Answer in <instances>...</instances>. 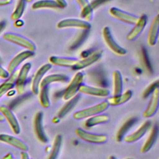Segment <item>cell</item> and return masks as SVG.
<instances>
[{"label":"cell","mask_w":159,"mask_h":159,"mask_svg":"<svg viewBox=\"0 0 159 159\" xmlns=\"http://www.w3.org/2000/svg\"><path fill=\"white\" fill-rule=\"evenodd\" d=\"M109 106L107 101H104L94 106L75 112L73 115V117L75 120H82L89 118L103 112L109 107Z\"/></svg>","instance_id":"6da1fadb"},{"label":"cell","mask_w":159,"mask_h":159,"mask_svg":"<svg viewBox=\"0 0 159 159\" xmlns=\"http://www.w3.org/2000/svg\"><path fill=\"white\" fill-rule=\"evenodd\" d=\"M4 40L23 47L27 50L34 52L35 50V45L29 39L17 34L7 32L3 35Z\"/></svg>","instance_id":"7a4b0ae2"},{"label":"cell","mask_w":159,"mask_h":159,"mask_svg":"<svg viewBox=\"0 0 159 159\" xmlns=\"http://www.w3.org/2000/svg\"><path fill=\"white\" fill-rule=\"evenodd\" d=\"M75 134L76 136L82 140L91 143L101 144L107 140V137L104 134L89 132L81 128H76L75 129Z\"/></svg>","instance_id":"3957f363"},{"label":"cell","mask_w":159,"mask_h":159,"mask_svg":"<svg viewBox=\"0 0 159 159\" xmlns=\"http://www.w3.org/2000/svg\"><path fill=\"white\" fill-rule=\"evenodd\" d=\"M83 78L84 75L81 72H78L74 76L63 93V98L64 100L68 101L77 94L79 91L80 86L82 84Z\"/></svg>","instance_id":"277c9868"},{"label":"cell","mask_w":159,"mask_h":159,"mask_svg":"<svg viewBox=\"0 0 159 159\" xmlns=\"http://www.w3.org/2000/svg\"><path fill=\"white\" fill-rule=\"evenodd\" d=\"M102 37L106 44L112 52L118 55H125L127 52L126 50L116 42L111 34L110 28L109 27H105L103 28Z\"/></svg>","instance_id":"5b68a950"},{"label":"cell","mask_w":159,"mask_h":159,"mask_svg":"<svg viewBox=\"0 0 159 159\" xmlns=\"http://www.w3.org/2000/svg\"><path fill=\"white\" fill-rule=\"evenodd\" d=\"M57 28L58 29H65V28H78L83 29L84 30H89L91 28V24L89 22L81 20L78 19L68 18L63 19L58 22L57 25Z\"/></svg>","instance_id":"8992f818"},{"label":"cell","mask_w":159,"mask_h":159,"mask_svg":"<svg viewBox=\"0 0 159 159\" xmlns=\"http://www.w3.org/2000/svg\"><path fill=\"white\" fill-rule=\"evenodd\" d=\"M30 68L31 64L30 63H26L21 67L19 71H18L17 76L15 82V86L18 94H22L24 91L27 76Z\"/></svg>","instance_id":"52a82bcc"},{"label":"cell","mask_w":159,"mask_h":159,"mask_svg":"<svg viewBox=\"0 0 159 159\" xmlns=\"http://www.w3.org/2000/svg\"><path fill=\"white\" fill-rule=\"evenodd\" d=\"M109 13L115 19L128 24L134 25L139 19V17L115 7L109 9Z\"/></svg>","instance_id":"ba28073f"},{"label":"cell","mask_w":159,"mask_h":159,"mask_svg":"<svg viewBox=\"0 0 159 159\" xmlns=\"http://www.w3.org/2000/svg\"><path fill=\"white\" fill-rule=\"evenodd\" d=\"M52 68V65L50 63H46L40 66L36 73L34 75V76L32 79L31 89L32 92L34 94L37 95L39 93L40 89V83L42 80L45 75L47 73V71Z\"/></svg>","instance_id":"9c48e42d"},{"label":"cell","mask_w":159,"mask_h":159,"mask_svg":"<svg viewBox=\"0 0 159 159\" xmlns=\"http://www.w3.org/2000/svg\"><path fill=\"white\" fill-rule=\"evenodd\" d=\"M159 103V91L158 88H156L150 95V99L148 105L143 112V116L145 118H150L153 116L158 108Z\"/></svg>","instance_id":"30bf717a"},{"label":"cell","mask_w":159,"mask_h":159,"mask_svg":"<svg viewBox=\"0 0 159 159\" xmlns=\"http://www.w3.org/2000/svg\"><path fill=\"white\" fill-rule=\"evenodd\" d=\"M0 112L4 119H6L12 131L15 134H19L20 132V127L17 119L13 112L8 107L4 106H0Z\"/></svg>","instance_id":"8fae6325"},{"label":"cell","mask_w":159,"mask_h":159,"mask_svg":"<svg viewBox=\"0 0 159 159\" xmlns=\"http://www.w3.org/2000/svg\"><path fill=\"white\" fill-rule=\"evenodd\" d=\"M147 23V16L145 14H142L139 17L138 20L134 24L132 30L128 33L126 39L128 41L135 40L142 32L146 27Z\"/></svg>","instance_id":"7c38bea8"},{"label":"cell","mask_w":159,"mask_h":159,"mask_svg":"<svg viewBox=\"0 0 159 159\" xmlns=\"http://www.w3.org/2000/svg\"><path fill=\"white\" fill-rule=\"evenodd\" d=\"M43 113L38 112L36 113L34 119V129L35 135L38 140L42 143H46L48 142V139L45 135L43 124Z\"/></svg>","instance_id":"4fadbf2b"},{"label":"cell","mask_w":159,"mask_h":159,"mask_svg":"<svg viewBox=\"0 0 159 159\" xmlns=\"http://www.w3.org/2000/svg\"><path fill=\"white\" fill-rule=\"evenodd\" d=\"M34 54V52H31L29 50H25L23 51L19 54H17L16 56H15L9 62L7 67V71L9 73V75L12 74L13 72H14L16 70V68L19 66V65L23 62L26 59L30 58V57L33 56Z\"/></svg>","instance_id":"5bb4252c"},{"label":"cell","mask_w":159,"mask_h":159,"mask_svg":"<svg viewBox=\"0 0 159 159\" xmlns=\"http://www.w3.org/2000/svg\"><path fill=\"white\" fill-rule=\"evenodd\" d=\"M0 141L1 142L8 144L11 146H12L16 148L17 149L21 150L22 152H27L29 149V147L27 145V144L22 140L8 134H1Z\"/></svg>","instance_id":"9a60e30c"},{"label":"cell","mask_w":159,"mask_h":159,"mask_svg":"<svg viewBox=\"0 0 159 159\" xmlns=\"http://www.w3.org/2000/svg\"><path fill=\"white\" fill-rule=\"evenodd\" d=\"M151 126V122L149 120L145 121L142 125L134 132L124 137L123 140L126 143H134L140 140L148 131Z\"/></svg>","instance_id":"2e32d148"},{"label":"cell","mask_w":159,"mask_h":159,"mask_svg":"<svg viewBox=\"0 0 159 159\" xmlns=\"http://www.w3.org/2000/svg\"><path fill=\"white\" fill-rule=\"evenodd\" d=\"M102 50L101 49H98L91 53L88 57L83 59L79 60L78 63L74 70H82L91 65L92 64L96 62L99 59H100V58L102 56Z\"/></svg>","instance_id":"e0dca14e"},{"label":"cell","mask_w":159,"mask_h":159,"mask_svg":"<svg viewBox=\"0 0 159 159\" xmlns=\"http://www.w3.org/2000/svg\"><path fill=\"white\" fill-rule=\"evenodd\" d=\"M78 60H79L73 58L62 57L57 56H52L49 58V61L51 64L58 66L70 68L73 70H75L78 63Z\"/></svg>","instance_id":"ac0fdd59"},{"label":"cell","mask_w":159,"mask_h":159,"mask_svg":"<svg viewBox=\"0 0 159 159\" xmlns=\"http://www.w3.org/2000/svg\"><path fill=\"white\" fill-rule=\"evenodd\" d=\"M78 91L86 95L97 97H106L110 94V91L106 88L93 87L86 84H81Z\"/></svg>","instance_id":"d6986e66"},{"label":"cell","mask_w":159,"mask_h":159,"mask_svg":"<svg viewBox=\"0 0 159 159\" xmlns=\"http://www.w3.org/2000/svg\"><path fill=\"white\" fill-rule=\"evenodd\" d=\"M158 30H159V17H158V15H157L152 20V22L150 24L149 30L148 32L147 42L150 46H153L155 45L158 39Z\"/></svg>","instance_id":"ffe728a7"},{"label":"cell","mask_w":159,"mask_h":159,"mask_svg":"<svg viewBox=\"0 0 159 159\" xmlns=\"http://www.w3.org/2000/svg\"><path fill=\"white\" fill-rule=\"evenodd\" d=\"M158 127L157 124H155L152 128L147 140L141 148V152L142 153L148 152L155 145L158 137Z\"/></svg>","instance_id":"44dd1931"},{"label":"cell","mask_w":159,"mask_h":159,"mask_svg":"<svg viewBox=\"0 0 159 159\" xmlns=\"http://www.w3.org/2000/svg\"><path fill=\"white\" fill-rule=\"evenodd\" d=\"M132 92L131 90H127L125 93L117 96H113L107 99L106 101L109 106H117L127 102L132 97Z\"/></svg>","instance_id":"7402d4cb"},{"label":"cell","mask_w":159,"mask_h":159,"mask_svg":"<svg viewBox=\"0 0 159 159\" xmlns=\"http://www.w3.org/2000/svg\"><path fill=\"white\" fill-rule=\"evenodd\" d=\"M69 81L68 76L63 74H52L43 78L40 83V88L48 86L54 82H63L66 83Z\"/></svg>","instance_id":"603a6c76"},{"label":"cell","mask_w":159,"mask_h":159,"mask_svg":"<svg viewBox=\"0 0 159 159\" xmlns=\"http://www.w3.org/2000/svg\"><path fill=\"white\" fill-rule=\"evenodd\" d=\"M81 9V16L84 20L88 22L93 18V9L88 0H76Z\"/></svg>","instance_id":"cb8c5ba5"},{"label":"cell","mask_w":159,"mask_h":159,"mask_svg":"<svg viewBox=\"0 0 159 159\" xmlns=\"http://www.w3.org/2000/svg\"><path fill=\"white\" fill-rule=\"evenodd\" d=\"M17 74L18 71L16 70L14 72L11 74V76H9L4 83L0 85V98L15 86V82Z\"/></svg>","instance_id":"d4e9b609"},{"label":"cell","mask_w":159,"mask_h":159,"mask_svg":"<svg viewBox=\"0 0 159 159\" xmlns=\"http://www.w3.org/2000/svg\"><path fill=\"white\" fill-rule=\"evenodd\" d=\"M80 99V94H76L71 99H69L68 101L58 111V112L57 114L58 117V118H63L66 115H67V114L69 112H70L75 107V106L77 104Z\"/></svg>","instance_id":"484cf974"},{"label":"cell","mask_w":159,"mask_h":159,"mask_svg":"<svg viewBox=\"0 0 159 159\" xmlns=\"http://www.w3.org/2000/svg\"><path fill=\"white\" fill-rule=\"evenodd\" d=\"M123 81L120 72L116 70L113 72V96L120 95L122 93Z\"/></svg>","instance_id":"4316f807"},{"label":"cell","mask_w":159,"mask_h":159,"mask_svg":"<svg viewBox=\"0 0 159 159\" xmlns=\"http://www.w3.org/2000/svg\"><path fill=\"white\" fill-rule=\"evenodd\" d=\"M109 117L106 114H98L89 117L85 122V126L87 127H93L109 122Z\"/></svg>","instance_id":"83f0119b"},{"label":"cell","mask_w":159,"mask_h":159,"mask_svg":"<svg viewBox=\"0 0 159 159\" xmlns=\"http://www.w3.org/2000/svg\"><path fill=\"white\" fill-rule=\"evenodd\" d=\"M137 119L136 118H130L128 119L119 129L116 135V140L117 142H120L124 138L126 133L129 129L136 123Z\"/></svg>","instance_id":"f1b7e54d"},{"label":"cell","mask_w":159,"mask_h":159,"mask_svg":"<svg viewBox=\"0 0 159 159\" xmlns=\"http://www.w3.org/2000/svg\"><path fill=\"white\" fill-rule=\"evenodd\" d=\"M62 143V137L58 134L54 139L53 145L48 159H57L60 152Z\"/></svg>","instance_id":"f546056e"},{"label":"cell","mask_w":159,"mask_h":159,"mask_svg":"<svg viewBox=\"0 0 159 159\" xmlns=\"http://www.w3.org/2000/svg\"><path fill=\"white\" fill-rule=\"evenodd\" d=\"M32 8L33 9H40L45 8L57 9L60 8V7L55 0H40L35 2L32 6Z\"/></svg>","instance_id":"4dcf8cb0"},{"label":"cell","mask_w":159,"mask_h":159,"mask_svg":"<svg viewBox=\"0 0 159 159\" xmlns=\"http://www.w3.org/2000/svg\"><path fill=\"white\" fill-rule=\"evenodd\" d=\"M25 7V1L24 0H19L14 11L11 16L12 20L16 21L19 20L22 16Z\"/></svg>","instance_id":"1f68e13d"},{"label":"cell","mask_w":159,"mask_h":159,"mask_svg":"<svg viewBox=\"0 0 159 159\" xmlns=\"http://www.w3.org/2000/svg\"><path fill=\"white\" fill-rule=\"evenodd\" d=\"M39 99L41 106L44 108H48L50 105V101L48 96V88L45 86L40 88Z\"/></svg>","instance_id":"d6a6232c"},{"label":"cell","mask_w":159,"mask_h":159,"mask_svg":"<svg viewBox=\"0 0 159 159\" xmlns=\"http://www.w3.org/2000/svg\"><path fill=\"white\" fill-rule=\"evenodd\" d=\"M157 88H158V80L153 82L145 89V90L143 93V98H147Z\"/></svg>","instance_id":"836d02e7"},{"label":"cell","mask_w":159,"mask_h":159,"mask_svg":"<svg viewBox=\"0 0 159 159\" xmlns=\"http://www.w3.org/2000/svg\"><path fill=\"white\" fill-rule=\"evenodd\" d=\"M87 31H88V30H84V31L81 34V35L78 37V39H77L78 40H76L75 42H74V43L72 45V48H76V47H78V46L80 45L79 44L81 43V42L84 39L86 35H87V33H86Z\"/></svg>","instance_id":"e575fe53"},{"label":"cell","mask_w":159,"mask_h":159,"mask_svg":"<svg viewBox=\"0 0 159 159\" xmlns=\"http://www.w3.org/2000/svg\"><path fill=\"white\" fill-rule=\"evenodd\" d=\"M142 52H143V61L146 65V66L147 67L148 69H149L148 70H152V68H150V61H149V60H148V55H147V53L144 48L142 49Z\"/></svg>","instance_id":"d590c367"},{"label":"cell","mask_w":159,"mask_h":159,"mask_svg":"<svg viewBox=\"0 0 159 159\" xmlns=\"http://www.w3.org/2000/svg\"><path fill=\"white\" fill-rule=\"evenodd\" d=\"M110 0H93L90 2L91 6L93 8V9H96L99 6L101 5L103 3H105L107 1H109Z\"/></svg>","instance_id":"8d00e7d4"},{"label":"cell","mask_w":159,"mask_h":159,"mask_svg":"<svg viewBox=\"0 0 159 159\" xmlns=\"http://www.w3.org/2000/svg\"><path fill=\"white\" fill-rule=\"evenodd\" d=\"M9 76V74L7 71L0 66V78L2 79H7Z\"/></svg>","instance_id":"74e56055"},{"label":"cell","mask_w":159,"mask_h":159,"mask_svg":"<svg viewBox=\"0 0 159 159\" xmlns=\"http://www.w3.org/2000/svg\"><path fill=\"white\" fill-rule=\"evenodd\" d=\"M55 1L58 4L60 8H65L67 6V3L65 0H55Z\"/></svg>","instance_id":"f35d334b"},{"label":"cell","mask_w":159,"mask_h":159,"mask_svg":"<svg viewBox=\"0 0 159 159\" xmlns=\"http://www.w3.org/2000/svg\"><path fill=\"white\" fill-rule=\"evenodd\" d=\"M11 2V0H0V6H6Z\"/></svg>","instance_id":"ab89813d"},{"label":"cell","mask_w":159,"mask_h":159,"mask_svg":"<svg viewBox=\"0 0 159 159\" xmlns=\"http://www.w3.org/2000/svg\"><path fill=\"white\" fill-rule=\"evenodd\" d=\"M20 159H29L28 154L26 152H22L20 153Z\"/></svg>","instance_id":"60d3db41"},{"label":"cell","mask_w":159,"mask_h":159,"mask_svg":"<svg viewBox=\"0 0 159 159\" xmlns=\"http://www.w3.org/2000/svg\"><path fill=\"white\" fill-rule=\"evenodd\" d=\"M2 159H12V155L10 153H8L6 156H4Z\"/></svg>","instance_id":"b9f144b4"},{"label":"cell","mask_w":159,"mask_h":159,"mask_svg":"<svg viewBox=\"0 0 159 159\" xmlns=\"http://www.w3.org/2000/svg\"><path fill=\"white\" fill-rule=\"evenodd\" d=\"M16 26H21V25H22V24H23V22H22L21 20H20V23L19 22V20H16Z\"/></svg>","instance_id":"7bdbcfd3"},{"label":"cell","mask_w":159,"mask_h":159,"mask_svg":"<svg viewBox=\"0 0 159 159\" xmlns=\"http://www.w3.org/2000/svg\"><path fill=\"white\" fill-rule=\"evenodd\" d=\"M4 22H1L0 23V32H1V31L4 29Z\"/></svg>","instance_id":"ee69618b"},{"label":"cell","mask_w":159,"mask_h":159,"mask_svg":"<svg viewBox=\"0 0 159 159\" xmlns=\"http://www.w3.org/2000/svg\"><path fill=\"white\" fill-rule=\"evenodd\" d=\"M4 117H3V116L1 114H0V122L4 121Z\"/></svg>","instance_id":"f6af8a7d"},{"label":"cell","mask_w":159,"mask_h":159,"mask_svg":"<svg viewBox=\"0 0 159 159\" xmlns=\"http://www.w3.org/2000/svg\"><path fill=\"white\" fill-rule=\"evenodd\" d=\"M24 1H25V2H27H27H30V1H31L32 0H24Z\"/></svg>","instance_id":"bcb514c9"},{"label":"cell","mask_w":159,"mask_h":159,"mask_svg":"<svg viewBox=\"0 0 159 159\" xmlns=\"http://www.w3.org/2000/svg\"><path fill=\"white\" fill-rule=\"evenodd\" d=\"M110 159H115V158H114V157H111V158H110Z\"/></svg>","instance_id":"7dc6e473"},{"label":"cell","mask_w":159,"mask_h":159,"mask_svg":"<svg viewBox=\"0 0 159 159\" xmlns=\"http://www.w3.org/2000/svg\"><path fill=\"white\" fill-rule=\"evenodd\" d=\"M126 159H131V158H126Z\"/></svg>","instance_id":"c3c4849f"}]
</instances>
